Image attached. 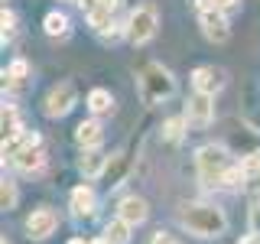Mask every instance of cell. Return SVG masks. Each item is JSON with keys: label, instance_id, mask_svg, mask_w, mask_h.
<instances>
[{"label": "cell", "instance_id": "7402d4cb", "mask_svg": "<svg viewBox=\"0 0 260 244\" xmlns=\"http://www.w3.org/2000/svg\"><path fill=\"white\" fill-rule=\"evenodd\" d=\"M114 13H117V10H111V7H108V4H104V0H101V4H98V10H94V13H88V26H91L94 33H104V29L111 26Z\"/></svg>", "mask_w": 260, "mask_h": 244}, {"label": "cell", "instance_id": "44dd1931", "mask_svg": "<svg viewBox=\"0 0 260 244\" xmlns=\"http://www.w3.org/2000/svg\"><path fill=\"white\" fill-rule=\"evenodd\" d=\"M32 143H39V134H36V130H23V134H16L13 140L4 143V160H7V157L13 160L20 150H26V146H32Z\"/></svg>", "mask_w": 260, "mask_h": 244}, {"label": "cell", "instance_id": "4fadbf2b", "mask_svg": "<svg viewBox=\"0 0 260 244\" xmlns=\"http://www.w3.org/2000/svg\"><path fill=\"white\" fill-rule=\"evenodd\" d=\"M13 166L20 169V173H26V176H32V173H39V169L46 166V150L39 143H32V146H26V150H20L13 157Z\"/></svg>", "mask_w": 260, "mask_h": 244}, {"label": "cell", "instance_id": "ffe728a7", "mask_svg": "<svg viewBox=\"0 0 260 244\" xmlns=\"http://www.w3.org/2000/svg\"><path fill=\"white\" fill-rule=\"evenodd\" d=\"M104 244H130V225L124 218H114V222L104 225Z\"/></svg>", "mask_w": 260, "mask_h": 244}, {"label": "cell", "instance_id": "4316f807", "mask_svg": "<svg viewBox=\"0 0 260 244\" xmlns=\"http://www.w3.org/2000/svg\"><path fill=\"white\" fill-rule=\"evenodd\" d=\"M238 7H241V0H215V10H221V13H231Z\"/></svg>", "mask_w": 260, "mask_h": 244}, {"label": "cell", "instance_id": "30bf717a", "mask_svg": "<svg viewBox=\"0 0 260 244\" xmlns=\"http://www.w3.org/2000/svg\"><path fill=\"white\" fill-rule=\"evenodd\" d=\"M117 218H124L130 228L143 225L146 218H150V202H146L143 195H127V199L117 205Z\"/></svg>", "mask_w": 260, "mask_h": 244}, {"label": "cell", "instance_id": "7c38bea8", "mask_svg": "<svg viewBox=\"0 0 260 244\" xmlns=\"http://www.w3.org/2000/svg\"><path fill=\"white\" fill-rule=\"evenodd\" d=\"M75 140H78L81 150H98V146L104 143V127H101V120H98V117L81 120V124L75 127Z\"/></svg>", "mask_w": 260, "mask_h": 244}, {"label": "cell", "instance_id": "9a60e30c", "mask_svg": "<svg viewBox=\"0 0 260 244\" xmlns=\"http://www.w3.org/2000/svg\"><path fill=\"white\" fill-rule=\"evenodd\" d=\"M130 173V153L127 150H117L114 157L108 160V169H104V179H108V186L114 189V186H120Z\"/></svg>", "mask_w": 260, "mask_h": 244}, {"label": "cell", "instance_id": "d6a6232c", "mask_svg": "<svg viewBox=\"0 0 260 244\" xmlns=\"http://www.w3.org/2000/svg\"><path fill=\"white\" fill-rule=\"evenodd\" d=\"M72 4H75V0H72Z\"/></svg>", "mask_w": 260, "mask_h": 244}, {"label": "cell", "instance_id": "f546056e", "mask_svg": "<svg viewBox=\"0 0 260 244\" xmlns=\"http://www.w3.org/2000/svg\"><path fill=\"white\" fill-rule=\"evenodd\" d=\"M195 7H199V13H205V10H215V0H195Z\"/></svg>", "mask_w": 260, "mask_h": 244}, {"label": "cell", "instance_id": "52a82bcc", "mask_svg": "<svg viewBox=\"0 0 260 244\" xmlns=\"http://www.w3.org/2000/svg\"><path fill=\"white\" fill-rule=\"evenodd\" d=\"M185 120H189L192 127H208L211 120H215V98L195 92L189 101H185Z\"/></svg>", "mask_w": 260, "mask_h": 244}, {"label": "cell", "instance_id": "ba28073f", "mask_svg": "<svg viewBox=\"0 0 260 244\" xmlns=\"http://www.w3.org/2000/svg\"><path fill=\"white\" fill-rule=\"evenodd\" d=\"M55 228H59V215H55V208H36L32 215L26 218V234L32 241H46L49 234H55Z\"/></svg>", "mask_w": 260, "mask_h": 244}, {"label": "cell", "instance_id": "f1b7e54d", "mask_svg": "<svg viewBox=\"0 0 260 244\" xmlns=\"http://www.w3.org/2000/svg\"><path fill=\"white\" fill-rule=\"evenodd\" d=\"M150 244H179V241H173V238H169V234L156 231V234H153V241H150Z\"/></svg>", "mask_w": 260, "mask_h": 244}, {"label": "cell", "instance_id": "2e32d148", "mask_svg": "<svg viewBox=\"0 0 260 244\" xmlns=\"http://www.w3.org/2000/svg\"><path fill=\"white\" fill-rule=\"evenodd\" d=\"M114 108H117V101H114V95L108 88H91L88 92V111L94 117H108V114H114Z\"/></svg>", "mask_w": 260, "mask_h": 244}, {"label": "cell", "instance_id": "484cf974", "mask_svg": "<svg viewBox=\"0 0 260 244\" xmlns=\"http://www.w3.org/2000/svg\"><path fill=\"white\" fill-rule=\"evenodd\" d=\"M250 231L260 234V199L254 202V208H250Z\"/></svg>", "mask_w": 260, "mask_h": 244}, {"label": "cell", "instance_id": "e0dca14e", "mask_svg": "<svg viewBox=\"0 0 260 244\" xmlns=\"http://www.w3.org/2000/svg\"><path fill=\"white\" fill-rule=\"evenodd\" d=\"M29 62L26 59H13L10 65H7V72H4V81H7V88H23L29 81Z\"/></svg>", "mask_w": 260, "mask_h": 244}, {"label": "cell", "instance_id": "603a6c76", "mask_svg": "<svg viewBox=\"0 0 260 244\" xmlns=\"http://www.w3.org/2000/svg\"><path fill=\"white\" fill-rule=\"evenodd\" d=\"M185 127H189L185 114H182V117H169L166 124H162V137H166V140H173V143H179L185 137Z\"/></svg>", "mask_w": 260, "mask_h": 244}, {"label": "cell", "instance_id": "277c9868", "mask_svg": "<svg viewBox=\"0 0 260 244\" xmlns=\"http://www.w3.org/2000/svg\"><path fill=\"white\" fill-rule=\"evenodd\" d=\"M156 29H159L156 7L140 4V7H134V10H130V16H127V39L134 46H146L153 36H156Z\"/></svg>", "mask_w": 260, "mask_h": 244}, {"label": "cell", "instance_id": "ac0fdd59", "mask_svg": "<svg viewBox=\"0 0 260 244\" xmlns=\"http://www.w3.org/2000/svg\"><path fill=\"white\" fill-rule=\"evenodd\" d=\"M0 130H4V143H7V140H13L16 134H23L20 114H16L13 104H4V111H0Z\"/></svg>", "mask_w": 260, "mask_h": 244}, {"label": "cell", "instance_id": "83f0119b", "mask_svg": "<svg viewBox=\"0 0 260 244\" xmlns=\"http://www.w3.org/2000/svg\"><path fill=\"white\" fill-rule=\"evenodd\" d=\"M98 4H101V0H75V7H78V10L85 13V16H88V13H94V10H98Z\"/></svg>", "mask_w": 260, "mask_h": 244}, {"label": "cell", "instance_id": "4dcf8cb0", "mask_svg": "<svg viewBox=\"0 0 260 244\" xmlns=\"http://www.w3.org/2000/svg\"><path fill=\"white\" fill-rule=\"evenodd\" d=\"M247 186H250V189H254V192H260V169H257V173L247 179Z\"/></svg>", "mask_w": 260, "mask_h": 244}, {"label": "cell", "instance_id": "7a4b0ae2", "mask_svg": "<svg viewBox=\"0 0 260 244\" xmlns=\"http://www.w3.org/2000/svg\"><path fill=\"white\" fill-rule=\"evenodd\" d=\"M231 166H234V157L221 143H205V146H199V153H195V169H199V179L205 186H221L224 173Z\"/></svg>", "mask_w": 260, "mask_h": 244}, {"label": "cell", "instance_id": "6da1fadb", "mask_svg": "<svg viewBox=\"0 0 260 244\" xmlns=\"http://www.w3.org/2000/svg\"><path fill=\"white\" fill-rule=\"evenodd\" d=\"M179 225L195 238H221L228 231V215L211 202H189L179 208Z\"/></svg>", "mask_w": 260, "mask_h": 244}, {"label": "cell", "instance_id": "1f68e13d", "mask_svg": "<svg viewBox=\"0 0 260 244\" xmlns=\"http://www.w3.org/2000/svg\"><path fill=\"white\" fill-rule=\"evenodd\" d=\"M69 244H104V238H98V241H88V238H72Z\"/></svg>", "mask_w": 260, "mask_h": 244}, {"label": "cell", "instance_id": "cb8c5ba5", "mask_svg": "<svg viewBox=\"0 0 260 244\" xmlns=\"http://www.w3.org/2000/svg\"><path fill=\"white\" fill-rule=\"evenodd\" d=\"M16 199H20V195H16V186L10 179H4V182H0V205L10 211V208H16Z\"/></svg>", "mask_w": 260, "mask_h": 244}, {"label": "cell", "instance_id": "3957f363", "mask_svg": "<svg viewBox=\"0 0 260 244\" xmlns=\"http://www.w3.org/2000/svg\"><path fill=\"white\" fill-rule=\"evenodd\" d=\"M173 92H176V78H173V72H169L166 65L146 62L140 69V95H143L146 104L166 101V98H173Z\"/></svg>", "mask_w": 260, "mask_h": 244}, {"label": "cell", "instance_id": "d6986e66", "mask_svg": "<svg viewBox=\"0 0 260 244\" xmlns=\"http://www.w3.org/2000/svg\"><path fill=\"white\" fill-rule=\"evenodd\" d=\"M43 29H46V36H52V39H65V36H69V16H65L62 10L46 13Z\"/></svg>", "mask_w": 260, "mask_h": 244}, {"label": "cell", "instance_id": "836d02e7", "mask_svg": "<svg viewBox=\"0 0 260 244\" xmlns=\"http://www.w3.org/2000/svg\"><path fill=\"white\" fill-rule=\"evenodd\" d=\"M4 244H7V241H4Z\"/></svg>", "mask_w": 260, "mask_h": 244}, {"label": "cell", "instance_id": "8fae6325", "mask_svg": "<svg viewBox=\"0 0 260 244\" xmlns=\"http://www.w3.org/2000/svg\"><path fill=\"white\" fill-rule=\"evenodd\" d=\"M94 205H98V195L91 186H75V189L69 192V208H72V215L75 218H91L94 215Z\"/></svg>", "mask_w": 260, "mask_h": 244}, {"label": "cell", "instance_id": "9c48e42d", "mask_svg": "<svg viewBox=\"0 0 260 244\" xmlns=\"http://www.w3.org/2000/svg\"><path fill=\"white\" fill-rule=\"evenodd\" d=\"M224 85H228L224 69H215V65H199V69L192 72V88H195V92H202V95H211V98H215Z\"/></svg>", "mask_w": 260, "mask_h": 244}, {"label": "cell", "instance_id": "5bb4252c", "mask_svg": "<svg viewBox=\"0 0 260 244\" xmlns=\"http://www.w3.org/2000/svg\"><path fill=\"white\" fill-rule=\"evenodd\" d=\"M108 160H111V157H104L101 146H98V150H85V153H81V160H78L81 176H85V179H98V176H104V169H108Z\"/></svg>", "mask_w": 260, "mask_h": 244}, {"label": "cell", "instance_id": "8992f818", "mask_svg": "<svg viewBox=\"0 0 260 244\" xmlns=\"http://www.w3.org/2000/svg\"><path fill=\"white\" fill-rule=\"evenodd\" d=\"M199 26H202V33H205V39H208V43H215V46H221V43L231 39V23H228V16L221 10L199 13Z\"/></svg>", "mask_w": 260, "mask_h": 244}, {"label": "cell", "instance_id": "5b68a950", "mask_svg": "<svg viewBox=\"0 0 260 244\" xmlns=\"http://www.w3.org/2000/svg\"><path fill=\"white\" fill-rule=\"evenodd\" d=\"M75 101H78L75 85H72V81H62V85L49 88V95H46V101H43V114H46V117H52V120H59V117H65V114L75 108Z\"/></svg>", "mask_w": 260, "mask_h": 244}, {"label": "cell", "instance_id": "d4e9b609", "mask_svg": "<svg viewBox=\"0 0 260 244\" xmlns=\"http://www.w3.org/2000/svg\"><path fill=\"white\" fill-rule=\"evenodd\" d=\"M0 23H4V39H10L13 33H16V13L4 7V13H0Z\"/></svg>", "mask_w": 260, "mask_h": 244}]
</instances>
